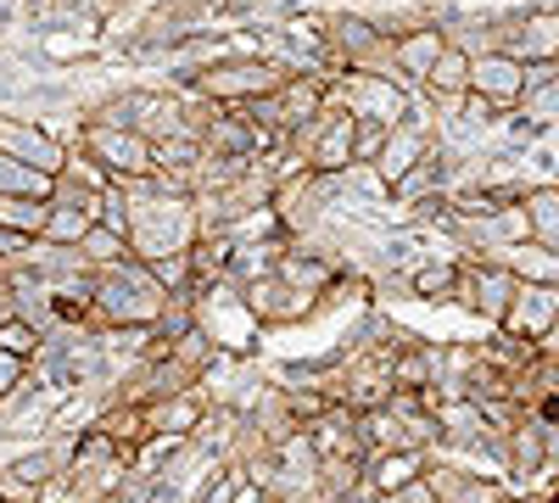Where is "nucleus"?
<instances>
[{
    "label": "nucleus",
    "mask_w": 559,
    "mask_h": 503,
    "mask_svg": "<svg viewBox=\"0 0 559 503\" xmlns=\"http://www.w3.org/2000/svg\"><path fill=\"white\" fill-rule=\"evenodd\" d=\"M554 313H559V291H554V286H515V297H509V313H503V336L537 342V336L554 331Z\"/></svg>",
    "instance_id": "1"
},
{
    "label": "nucleus",
    "mask_w": 559,
    "mask_h": 503,
    "mask_svg": "<svg viewBox=\"0 0 559 503\" xmlns=\"http://www.w3.org/2000/svg\"><path fill=\"white\" fill-rule=\"evenodd\" d=\"M498 263L509 268V280H515V286H554V280H559L554 247H537V241L509 247V258H498Z\"/></svg>",
    "instance_id": "2"
},
{
    "label": "nucleus",
    "mask_w": 559,
    "mask_h": 503,
    "mask_svg": "<svg viewBox=\"0 0 559 503\" xmlns=\"http://www.w3.org/2000/svg\"><path fill=\"white\" fill-rule=\"evenodd\" d=\"M39 347H45V336L28 325L23 313H12V319H0V352H12V358H23V363H34L39 358Z\"/></svg>",
    "instance_id": "3"
},
{
    "label": "nucleus",
    "mask_w": 559,
    "mask_h": 503,
    "mask_svg": "<svg viewBox=\"0 0 559 503\" xmlns=\"http://www.w3.org/2000/svg\"><path fill=\"white\" fill-rule=\"evenodd\" d=\"M0 224L23 230V236H39L45 230V202L39 196H0Z\"/></svg>",
    "instance_id": "4"
},
{
    "label": "nucleus",
    "mask_w": 559,
    "mask_h": 503,
    "mask_svg": "<svg viewBox=\"0 0 559 503\" xmlns=\"http://www.w3.org/2000/svg\"><path fill=\"white\" fill-rule=\"evenodd\" d=\"M471 84L492 89V96H521V68L515 62H481V68H471Z\"/></svg>",
    "instance_id": "5"
},
{
    "label": "nucleus",
    "mask_w": 559,
    "mask_h": 503,
    "mask_svg": "<svg viewBox=\"0 0 559 503\" xmlns=\"http://www.w3.org/2000/svg\"><path fill=\"white\" fill-rule=\"evenodd\" d=\"M453 280H459V263H442V268H419L414 274V291L419 297H431V302H442V297H453Z\"/></svg>",
    "instance_id": "6"
},
{
    "label": "nucleus",
    "mask_w": 559,
    "mask_h": 503,
    "mask_svg": "<svg viewBox=\"0 0 559 503\" xmlns=\"http://www.w3.org/2000/svg\"><path fill=\"white\" fill-rule=\"evenodd\" d=\"M23 386H28V363L12 358V352H0V403H7L12 392H23Z\"/></svg>",
    "instance_id": "7"
},
{
    "label": "nucleus",
    "mask_w": 559,
    "mask_h": 503,
    "mask_svg": "<svg viewBox=\"0 0 559 503\" xmlns=\"http://www.w3.org/2000/svg\"><path fill=\"white\" fill-rule=\"evenodd\" d=\"M386 503H437V498H431V487H426V481L414 476V481H408V487H397Z\"/></svg>",
    "instance_id": "8"
},
{
    "label": "nucleus",
    "mask_w": 559,
    "mask_h": 503,
    "mask_svg": "<svg viewBox=\"0 0 559 503\" xmlns=\"http://www.w3.org/2000/svg\"><path fill=\"white\" fill-rule=\"evenodd\" d=\"M459 79H464V62L459 57H442L437 62V84H459Z\"/></svg>",
    "instance_id": "9"
},
{
    "label": "nucleus",
    "mask_w": 559,
    "mask_h": 503,
    "mask_svg": "<svg viewBox=\"0 0 559 503\" xmlns=\"http://www.w3.org/2000/svg\"><path fill=\"white\" fill-rule=\"evenodd\" d=\"M509 503H554V492H509Z\"/></svg>",
    "instance_id": "10"
},
{
    "label": "nucleus",
    "mask_w": 559,
    "mask_h": 503,
    "mask_svg": "<svg viewBox=\"0 0 559 503\" xmlns=\"http://www.w3.org/2000/svg\"><path fill=\"white\" fill-rule=\"evenodd\" d=\"M0 319H12V291L0 286Z\"/></svg>",
    "instance_id": "11"
}]
</instances>
